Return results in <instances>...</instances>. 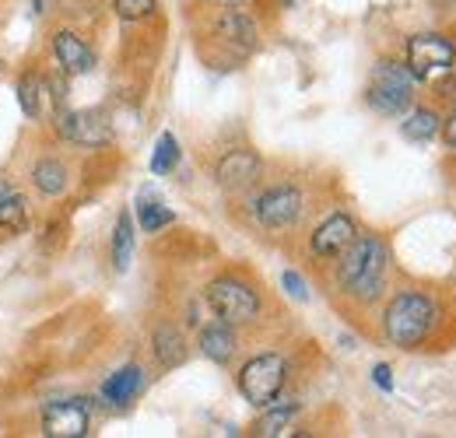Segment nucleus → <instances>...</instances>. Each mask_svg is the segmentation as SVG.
I'll use <instances>...</instances> for the list:
<instances>
[{"label":"nucleus","instance_id":"obj_1","mask_svg":"<svg viewBox=\"0 0 456 438\" xmlns=\"http://www.w3.org/2000/svg\"><path fill=\"white\" fill-rule=\"evenodd\" d=\"M387 267H390V253H387L383 239L354 235V242L341 253L338 284L354 302H376L387 284Z\"/></svg>","mask_w":456,"mask_h":438},{"label":"nucleus","instance_id":"obj_2","mask_svg":"<svg viewBox=\"0 0 456 438\" xmlns=\"http://www.w3.org/2000/svg\"><path fill=\"white\" fill-rule=\"evenodd\" d=\"M436 323H439V309L421 291H400L383 312V333L400 351H414L418 344H425Z\"/></svg>","mask_w":456,"mask_h":438},{"label":"nucleus","instance_id":"obj_3","mask_svg":"<svg viewBox=\"0 0 456 438\" xmlns=\"http://www.w3.org/2000/svg\"><path fill=\"white\" fill-rule=\"evenodd\" d=\"M369 106L383 116H400V112L411 110L414 102V77L407 67H400L394 60H379L376 70H372V81H369V92H365Z\"/></svg>","mask_w":456,"mask_h":438},{"label":"nucleus","instance_id":"obj_4","mask_svg":"<svg viewBox=\"0 0 456 438\" xmlns=\"http://www.w3.org/2000/svg\"><path fill=\"white\" fill-rule=\"evenodd\" d=\"M211 312L228 323V327H239V323H253L260 316V298L249 284H242L239 277H215L204 291Z\"/></svg>","mask_w":456,"mask_h":438},{"label":"nucleus","instance_id":"obj_5","mask_svg":"<svg viewBox=\"0 0 456 438\" xmlns=\"http://www.w3.org/2000/svg\"><path fill=\"white\" fill-rule=\"evenodd\" d=\"M288 379V365L281 354H256L239 369V393L253 407H271Z\"/></svg>","mask_w":456,"mask_h":438},{"label":"nucleus","instance_id":"obj_6","mask_svg":"<svg viewBox=\"0 0 456 438\" xmlns=\"http://www.w3.org/2000/svg\"><path fill=\"white\" fill-rule=\"evenodd\" d=\"M456 63V46L446 36H414L407 39V70L414 81H432L439 74H450Z\"/></svg>","mask_w":456,"mask_h":438},{"label":"nucleus","instance_id":"obj_7","mask_svg":"<svg viewBox=\"0 0 456 438\" xmlns=\"http://www.w3.org/2000/svg\"><path fill=\"white\" fill-rule=\"evenodd\" d=\"M60 137L81 148H102L113 141V123L102 110H74L60 112Z\"/></svg>","mask_w":456,"mask_h":438},{"label":"nucleus","instance_id":"obj_8","mask_svg":"<svg viewBox=\"0 0 456 438\" xmlns=\"http://www.w3.org/2000/svg\"><path fill=\"white\" fill-rule=\"evenodd\" d=\"M43 432L50 438L88 435V407L85 400H53L43 407Z\"/></svg>","mask_w":456,"mask_h":438},{"label":"nucleus","instance_id":"obj_9","mask_svg":"<svg viewBox=\"0 0 456 438\" xmlns=\"http://www.w3.org/2000/svg\"><path fill=\"white\" fill-rule=\"evenodd\" d=\"M302 215V193L295 186H274L256 200V221L264 228H288Z\"/></svg>","mask_w":456,"mask_h":438},{"label":"nucleus","instance_id":"obj_10","mask_svg":"<svg viewBox=\"0 0 456 438\" xmlns=\"http://www.w3.org/2000/svg\"><path fill=\"white\" fill-rule=\"evenodd\" d=\"M354 235H358V228H354V221L347 218V215H330L323 224H316V231L309 239V249L320 260H334V256H341L344 249L354 242Z\"/></svg>","mask_w":456,"mask_h":438},{"label":"nucleus","instance_id":"obj_11","mask_svg":"<svg viewBox=\"0 0 456 438\" xmlns=\"http://www.w3.org/2000/svg\"><path fill=\"white\" fill-rule=\"evenodd\" d=\"M215 175H218V186L222 190H246L260 175V158L253 151H246V148L228 151L225 158L218 162V168H215Z\"/></svg>","mask_w":456,"mask_h":438},{"label":"nucleus","instance_id":"obj_12","mask_svg":"<svg viewBox=\"0 0 456 438\" xmlns=\"http://www.w3.org/2000/svg\"><path fill=\"white\" fill-rule=\"evenodd\" d=\"M53 53H57V63L63 67V74H88L95 67V53L88 50V43L67 28H60L53 36Z\"/></svg>","mask_w":456,"mask_h":438},{"label":"nucleus","instance_id":"obj_13","mask_svg":"<svg viewBox=\"0 0 456 438\" xmlns=\"http://www.w3.org/2000/svg\"><path fill=\"white\" fill-rule=\"evenodd\" d=\"M141 389H144V372H141V365H126V369L113 372V376L102 383V400H106L110 407H126L130 400L141 396Z\"/></svg>","mask_w":456,"mask_h":438},{"label":"nucleus","instance_id":"obj_14","mask_svg":"<svg viewBox=\"0 0 456 438\" xmlns=\"http://www.w3.org/2000/svg\"><path fill=\"white\" fill-rule=\"evenodd\" d=\"M151 351H155L162 369H179L186 361V340H183V333L172 323H162L151 333Z\"/></svg>","mask_w":456,"mask_h":438},{"label":"nucleus","instance_id":"obj_15","mask_svg":"<svg viewBox=\"0 0 456 438\" xmlns=\"http://www.w3.org/2000/svg\"><path fill=\"white\" fill-rule=\"evenodd\" d=\"M218 36L232 43V46H242V50H249V46H256V25H253V18L249 14H242L239 7H228L225 14L218 18Z\"/></svg>","mask_w":456,"mask_h":438},{"label":"nucleus","instance_id":"obj_16","mask_svg":"<svg viewBox=\"0 0 456 438\" xmlns=\"http://www.w3.org/2000/svg\"><path fill=\"white\" fill-rule=\"evenodd\" d=\"M200 351H204V358H211L215 365L232 361V354H235V333H232V327L218 320V323L200 329Z\"/></svg>","mask_w":456,"mask_h":438},{"label":"nucleus","instance_id":"obj_17","mask_svg":"<svg viewBox=\"0 0 456 438\" xmlns=\"http://www.w3.org/2000/svg\"><path fill=\"white\" fill-rule=\"evenodd\" d=\"M18 102H21V112L28 119H39L43 110H46V81L36 70H28V74L18 77Z\"/></svg>","mask_w":456,"mask_h":438},{"label":"nucleus","instance_id":"obj_18","mask_svg":"<svg viewBox=\"0 0 456 438\" xmlns=\"http://www.w3.org/2000/svg\"><path fill=\"white\" fill-rule=\"evenodd\" d=\"M443 130V123H439V116L432 110H411L407 112V119L400 123V134L407 137V141H414V144H428L436 134Z\"/></svg>","mask_w":456,"mask_h":438},{"label":"nucleus","instance_id":"obj_19","mask_svg":"<svg viewBox=\"0 0 456 438\" xmlns=\"http://www.w3.org/2000/svg\"><path fill=\"white\" fill-rule=\"evenodd\" d=\"M295 414H298L295 403H278V407H271V410L253 425V435H260V438L291 435V421H295Z\"/></svg>","mask_w":456,"mask_h":438},{"label":"nucleus","instance_id":"obj_20","mask_svg":"<svg viewBox=\"0 0 456 438\" xmlns=\"http://www.w3.org/2000/svg\"><path fill=\"white\" fill-rule=\"evenodd\" d=\"M32 182L46 197H57V193H63V186H67V168L57 158H43V162L32 165Z\"/></svg>","mask_w":456,"mask_h":438},{"label":"nucleus","instance_id":"obj_21","mask_svg":"<svg viewBox=\"0 0 456 438\" xmlns=\"http://www.w3.org/2000/svg\"><path fill=\"white\" fill-rule=\"evenodd\" d=\"M130 256H134V221L130 215H119L113 228V271L123 274L130 267Z\"/></svg>","mask_w":456,"mask_h":438},{"label":"nucleus","instance_id":"obj_22","mask_svg":"<svg viewBox=\"0 0 456 438\" xmlns=\"http://www.w3.org/2000/svg\"><path fill=\"white\" fill-rule=\"evenodd\" d=\"M175 165H179V144H175L172 134H162L159 144H155V155H151V172L155 175H169Z\"/></svg>","mask_w":456,"mask_h":438},{"label":"nucleus","instance_id":"obj_23","mask_svg":"<svg viewBox=\"0 0 456 438\" xmlns=\"http://www.w3.org/2000/svg\"><path fill=\"white\" fill-rule=\"evenodd\" d=\"M25 218H28V204H25V197L11 193V197L0 200V228L18 231V228H25Z\"/></svg>","mask_w":456,"mask_h":438},{"label":"nucleus","instance_id":"obj_24","mask_svg":"<svg viewBox=\"0 0 456 438\" xmlns=\"http://www.w3.org/2000/svg\"><path fill=\"white\" fill-rule=\"evenodd\" d=\"M137 215H141V228H144L148 235L159 231V228H166V224H172V218H175L166 204H141Z\"/></svg>","mask_w":456,"mask_h":438},{"label":"nucleus","instance_id":"obj_25","mask_svg":"<svg viewBox=\"0 0 456 438\" xmlns=\"http://www.w3.org/2000/svg\"><path fill=\"white\" fill-rule=\"evenodd\" d=\"M159 7V0H113V11L123 21H141Z\"/></svg>","mask_w":456,"mask_h":438},{"label":"nucleus","instance_id":"obj_26","mask_svg":"<svg viewBox=\"0 0 456 438\" xmlns=\"http://www.w3.org/2000/svg\"><path fill=\"white\" fill-rule=\"evenodd\" d=\"M281 284H285V291L295 302H305V298H309V284L295 274V271H285V274H281Z\"/></svg>","mask_w":456,"mask_h":438},{"label":"nucleus","instance_id":"obj_27","mask_svg":"<svg viewBox=\"0 0 456 438\" xmlns=\"http://www.w3.org/2000/svg\"><path fill=\"white\" fill-rule=\"evenodd\" d=\"M432 92L439 95V99H453L456 102V74H439V77H432Z\"/></svg>","mask_w":456,"mask_h":438},{"label":"nucleus","instance_id":"obj_28","mask_svg":"<svg viewBox=\"0 0 456 438\" xmlns=\"http://www.w3.org/2000/svg\"><path fill=\"white\" fill-rule=\"evenodd\" d=\"M372 383L379 385L383 393H390V389H394V369H390V365H376V369H372Z\"/></svg>","mask_w":456,"mask_h":438},{"label":"nucleus","instance_id":"obj_29","mask_svg":"<svg viewBox=\"0 0 456 438\" xmlns=\"http://www.w3.org/2000/svg\"><path fill=\"white\" fill-rule=\"evenodd\" d=\"M443 141H446L450 151H456V110L450 112V119H446V126H443Z\"/></svg>","mask_w":456,"mask_h":438},{"label":"nucleus","instance_id":"obj_30","mask_svg":"<svg viewBox=\"0 0 456 438\" xmlns=\"http://www.w3.org/2000/svg\"><path fill=\"white\" fill-rule=\"evenodd\" d=\"M218 4H222V7H246L249 0H218Z\"/></svg>","mask_w":456,"mask_h":438},{"label":"nucleus","instance_id":"obj_31","mask_svg":"<svg viewBox=\"0 0 456 438\" xmlns=\"http://www.w3.org/2000/svg\"><path fill=\"white\" fill-rule=\"evenodd\" d=\"M43 7H46V0H32V11L36 14H43Z\"/></svg>","mask_w":456,"mask_h":438},{"label":"nucleus","instance_id":"obj_32","mask_svg":"<svg viewBox=\"0 0 456 438\" xmlns=\"http://www.w3.org/2000/svg\"><path fill=\"white\" fill-rule=\"evenodd\" d=\"M4 197H11V186H7V182H0V200H4Z\"/></svg>","mask_w":456,"mask_h":438},{"label":"nucleus","instance_id":"obj_33","mask_svg":"<svg viewBox=\"0 0 456 438\" xmlns=\"http://www.w3.org/2000/svg\"><path fill=\"white\" fill-rule=\"evenodd\" d=\"M281 4H291V0H281Z\"/></svg>","mask_w":456,"mask_h":438}]
</instances>
